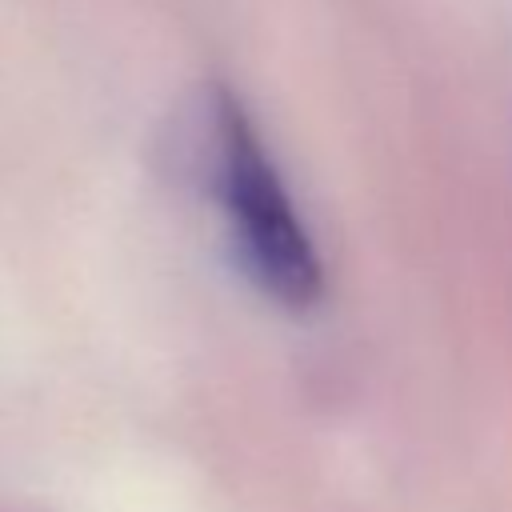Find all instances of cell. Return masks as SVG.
<instances>
[{
	"label": "cell",
	"instance_id": "obj_1",
	"mask_svg": "<svg viewBox=\"0 0 512 512\" xmlns=\"http://www.w3.org/2000/svg\"><path fill=\"white\" fill-rule=\"evenodd\" d=\"M212 192L244 276L280 308H312L324 296V260L260 124L228 92L212 104Z\"/></svg>",
	"mask_w": 512,
	"mask_h": 512
}]
</instances>
